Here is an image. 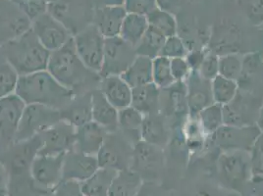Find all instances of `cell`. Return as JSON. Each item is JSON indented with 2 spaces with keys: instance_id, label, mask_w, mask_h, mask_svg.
I'll return each mask as SVG.
<instances>
[{
  "instance_id": "6da1fadb",
  "label": "cell",
  "mask_w": 263,
  "mask_h": 196,
  "mask_svg": "<svg viewBox=\"0 0 263 196\" xmlns=\"http://www.w3.org/2000/svg\"><path fill=\"white\" fill-rule=\"evenodd\" d=\"M46 70L75 95L99 89L101 82L100 74L90 70L79 57L73 37L51 52Z\"/></svg>"
},
{
  "instance_id": "7a4b0ae2",
  "label": "cell",
  "mask_w": 263,
  "mask_h": 196,
  "mask_svg": "<svg viewBox=\"0 0 263 196\" xmlns=\"http://www.w3.org/2000/svg\"><path fill=\"white\" fill-rule=\"evenodd\" d=\"M15 94L28 104H41L54 109L64 108L75 95L47 71L19 76Z\"/></svg>"
},
{
  "instance_id": "3957f363",
  "label": "cell",
  "mask_w": 263,
  "mask_h": 196,
  "mask_svg": "<svg viewBox=\"0 0 263 196\" xmlns=\"http://www.w3.org/2000/svg\"><path fill=\"white\" fill-rule=\"evenodd\" d=\"M0 50L19 76L46 70L51 54L41 44L32 28L21 36L0 46Z\"/></svg>"
},
{
  "instance_id": "277c9868",
  "label": "cell",
  "mask_w": 263,
  "mask_h": 196,
  "mask_svg": "<svg viewBox=\"0 0 263 196\" xmlns=\"http://www.w3.org/2000/svg\"><path fill=\"white\" fill-rule=\"evenodd\" d=\"M216 175L221 186L240 194L242 186L252 175L251 153L220 152L216 160Z\"/></svg>"
},
{
  "instance_id": "5b68a950",
  "label": "cell",
  "mask_w": 263,
  "mask_h": 196,
  "mask_svg": "<svg viewBox=\"0 0 263 196\" xmlns=\"http://www.w3.org/2000/svg\"><path fill=\"white\" fill-rule=\"evenodd\" d=\"M95 9L91 0H57L47 6V12L73 36L92 24Z\"/></svg>"
},
{
  "instance_id": "8992f818",
  "label": "cell",
  "mask_w": 263,
  "mask_h": 196,
  "mask_svg": "<svg viewBox=\"0 0 263 196\" xmlns=\"http://www.w3.org/2000/svg\"><path fill=\"white\" fill-rule=\"evenodd\" d=\"M262 131L256 125L236 127L223 125L219 130L208 136L206 145H211L220 152H251L257 138Z\"/></svg>"
},
{
  "instance_id": "52a82bcc",
  "label": "cell",
  "mask_w": 263,
  "mask_h": 196,
  "mask_svg": "<svg viewBox=\"0 0 263 196\" xmlns=\"http://www.w3.org/2000/svg\"><path fill=\"white\" fill-rule=\"evenodd\" d=\"M61 121L59 110L41 104L25 105L20 117L16 142L34 138Z\"/></svg>"
},
{
  "instance_id": "ba28073f",
  "label": "cell",
  "mask_w": 263,
  "mask_h": 196,
  "mask_svg": "<svg viewBox=\"0 0 263 196\" xmlns=\"http://www.w3.org/2000/svg\"><path fill=\"white\" fill-rule=\"evenodd\" d=\"M134 144L118 131L108 132L97 155L99 168L120 172L131 168Z\"/></svg>"
},
{
  "instance_id": "9c48e42d",
  "label": "cell",
  "mask_w": 263,
  "mask_h": 196,
  "mask_svg": "<svg viewBox=\"0 0 263 196\" xmlns=\"http://www.w3.org/2000/svg\"><path fill=\"white\" fill-rule=\"evenodd\" d=\"M42 148V140L36 135L30 140L15 142L0 156V163L9 175L30 174L34 159Z\"/></svg>"
},
{
  "instance_id": "30bf717a",
  "label": "cell",
  "mask_w": 263,
  "mask_h": 196,
  "mask_svg": "<svg viewBox=\"0 0 263 196\" xmlns=\"http://www.w3.org/2000/svg\"><path fill=\"white\" fill-rule=\"evenodd\" d=\"M160 113L168 121L172 131L181 129L189 118L185 82L160 88Z\"/></svg>"
},
{
  "instance_id": "8fae6325",
  "label": "cell",
  "mask_w": 263,
  "mask_h": 196,
  "mask_svg": "<svg viewBox=\"0 0 263 196\" xmlns=\"http://www.w3.org/2000/svg\"><path fill=\"white\" fill-rule=\"evenodd\" d=\"M136 48L120 35L105 38L100 76H121L137 57Z\"/></svg>"
},
{
  "instance_id": "7c38bea8",
  "label": "cell",
  "mask_w": 263,
  "mask_h": 196,
  "mask_svg": "<svg viewBox=\"0 0 263 196\" xmlns=\"http://www.w3.org/2000/svg\"><path fill=\"white\" fill-rule=\"evenodd\" d=\"M262 101L256 94L239 89L236 97L223 106L224 125L236 127L255 125Z\"/></svg>"
},
{
  "instance_id": "4fadbf2b",
  "label": "cell",
  "mask_w": 263,
  "mask_h": 196,
  "mask_svg": "<svg viewBox=\"0 0 263 196\" xmlns=\"http://www.w3.org/2000/svg\"><path fill=\"white\" fill-rule=\"evenodd\" d=\"M164 163V149L143 141L134 145L130 169L140 174L143 182L157 180L163 171Z\"/></svg>"
},
{
  "instance_id": "5bb4252c",
  "label": "cell",
  "mask_w": 263,
  "mask_h": 196,
  "mask_svg": "<svg viewBox=\"0 0 263 196\" xmlns=\"http://www.w3.org/2000/svg\"><path fill=\"white\" fill-rule=\"evenodd\" d=\"M79 57L90 70L100 73L103 62L105 37L91 24L73 36Z\"/></svg>"
},
{
  "instance_id": "9a60e30c",
  "label": "cell",
  "mask_w": 263,
  "mask_h": 196,
  "mask_svg": "<svg viewBox=\"0 0 263 196\" xmlns=\"http://www.w3.org/2000/svg\"><path fill=\"white\" fill-rule=\"evenodd\" d=\"M25 103L15 93L0 99V156L14 142Z\"/></svg>"
},
{
  "instance_id": "2e32d148",
  "label": "cell",
  "mask_w": 263,
  "mask_h": 196,
  "mask_svg": "<svg viewBox=\"0 0 263 196\" xmlns=\"http://www.w3.org/2000/svg\"><path fill=\"white\" fill-rule=\"evenodd\" d=\"M32 23L13 0L0 1V46L28 32Z\"/></svg>"
},
{
  "instance_id": "e0dca14e",
  "label": "cell",
  "mask_w": 263,
  "mask_h": 196,
  "mask_svg": "<svg viewBox=\"0 0 263 196\" xmlns=\"http://www.w3.org/2000/svg\"><path fill=\"white\" fill-rule=\"evenodd\" d=\"M32 30L41 44L50 52L61 48L73 37L64 25L56 20L48 12L33 20Z\"/></svg>"
},
{
  "instance_id": "ac0fdd59",
  "label": "cell",
  "mask_w": 263,
  "mask_h": 196,
  "mask_svg": "<svg viewBox=\"0 0 263 196\" xmlns=\"http://www.w3.org/2000/svg\"><path fill=\"white\" fill-rule=\"evenodd\" d=\"M76 128L64 121L39 134L42 140V148L39 155H59L74 149Z\"/></svg>"
},
{
  "instance_id": "d6986e66",
  "label": "cell",
  "mask_w": 263,
  "mask_h": 196,
  "mask_svg": "<svg viewBox=\"0 0 263 196\" xmlns=\"http://www.w3.org/2000/svg\"><path fill=\"white\" fill-rule=\"evenodd\" d=\"M189 118L197 119L199 113L212 103L211 81L205 80L197 71H192L185 81Z\"/></svg>"
},
{
  "instance_id": "ffe728a7",
  "label": "cell",
  "mask_w": 263,
  "mask_h": 196,
  "mask_svg": "<svg viewBox=\"0 0 263 196\" xmlns=\"http://www.w3.org/2000/svg\"><path fill=\"white\" fill-rule=\"evenodd\" d=\"M64 155H37L31 168L32 178L39 185L53 189L62 181Z\"/></svg>"
},
{
  "instance_id": "44dd1931",
  "label": "cell",
  "mask_w": 263,
  "mask_h": 196,
  "mask_svg": "<svg viewBox=\"0 0 263 196\" xmlns=\"http://www.w3.org/2000/svg\"><path fill=\"white\" fill-rule=\"evenodd\" d=\"M99 168L97 156L72 149L64 155L62 180L83 183L95 174Z\"/></svg>"
},
{
  "instance_id": "7402d4cb",
  "label": "cell",
  "mask_w": 263,
  "mask_h": 196,
  "mask_svg": "<svg viewBox=\"0 0 263 196\" xmlns=\"http://www.w3.org/2000/svg\"><path fill=\"white\" fill-rule=\"evenodd\" d=\"M241 31L238 27L229 23H222L214 29L209 40V51L218 56L240 53Z\"/></svg>"
},
{
  "instance_id": "603a6c76",
  "label": "cell",
  "mask_w": 263,
  "mask_h": 196,
  "mask_svg": "<svg viewBox=\"0 0 263 196\" xmlns=\"http://www.w3.org/2000/svg\"><path fill=\"white\" fill-rule=\"evenodd\" d=\"M171 140L172 129L160 112L143 116L142 141L164 149Z\"/></svg>"
},
{
  "instance_id": "cb8c5ba5",
  "label": "cell",
  "mask_w": 263,
  "mask_h": 196,
  "mask_svg": "<svg viewBox=\"0 0 263 196\" xmlns=\"http://www.w3.org/2000/svg\"><path fill=\"white\" fill-rule=\"evenodd\" d=\"M108 131L99 124L90 121L76 128L74 149L80 152L97 156Z\"/></svg>"
},
{
  "instance_id": "d4e9b609",
  "label": "cell",
  "mask_w": 263,
  "mask_h": 196,
  "mask_svg": "<svg viewBox=\"0 0 263 196\" xmlns=\"http://www.w3.org/2000/svg\"><path fill=\"white\" fill-rule=\"evenodd\" d=\"M126 15L124 6L99 7L95 9L92 24L105 38L118 36Z\"/></svg>"
},
{
  "instance_id": "484cf974",
  "label": "cell",
  "mask_w": 263,
  "mask_h": 196,
  "mask_svg": "<svg viewBox=\"0 0 263 196\" xmlns=\"http://www.w3.org/2000/svg\"><path fill=\"white\" fill-rule=\"evenodd\" d=\"M91 94L92 92L74 95L65 107L60 110L61 120L74 128L81 127L92 121Z\"/></svg>"
},
{
  "instance_id": "4316f807",
  "label": "cell",
  "mask_w": 263,
  "mask_h": 196,
  "mask_svg": "<svg viewBox=\"0 0 263 196\" xmlns=\"http://www.w3.org/2000/svg\"><path fill=\"white\" fill-rule=\"evenodd\" d=\"M99 90L118 111L131 106L132 87L122 76H101Z\"/></svg>"
},
{
  "instance_id": "83f0119b",
  "label": "cell",
  "mask_w": 263,
  "mask_h": 196,
  "mask_svg": "<svg viewBox=\"0 0 263 196\" xmlns=\"http://www.w3.org/2000/svg\"><path fill=\"white\" fill-rule=\"evenodd\" d=\"M91 104L92 121L108 132L117 131L119 111L110 103L99 88L92 91Z\"/></svg>"
},
{
  "instance_id": "f1b7e54d",
  "label": "cell",
  "mask_w": 263,
  "mask_h": 196,
  "mask_svg": "<svg viewBox=\"0 0 263 196\" xmlns=\"http://www.w3.org/2000/svg\"><path fill=\"white\" fill-rule=\"evenodd\" d=\"M131 106L143 116L160 112V88L154 83L132 88Z\"/></svg>"
},
{
  "instance_id": "f546056e",
  "label": "cell",
  "mask_w": 263,
  "mask_h": 196,
  "mask_svg": "<svg viewBox=\"0 0 263 196\" xmlns=\"http://www.w3.org/2000/svg\"><path fill=\"white\" fill-rule=\"evenodd\" d=\"M263 76V57L260 52H252L243 55L242 70L238 80L239 89L253 92V88L257 86V82Z\"/></svg>"
},
{
  "instance_id": "4dcf8cb0",
  "label": "cell",
  "mask_w": 263,
  "mask_h": 196,
  "mask_svg": "<svg viewBox=\"0 0 263 196\" xmlns=\"http://www.w3.org/2000/svg\"><path fill=\"white\" fill-rule=\"evenodd\" d=\"M7 196H53V189L39 185L30 174L9 175Z\"/></svg>"
},
{
  "instance_id": "1f68e13d",
  "label": "cell",
  "mask_w": 263,
  "mask_h": 196,
  "mask_svg": "<svg viewBox=\"0 0 263 196\" xmlns=\"http://www.w3.org/2000/svg\"><path fill=\"white\" fill-rule=\"evenodd\" d=\"M143 122V114L129 106L119 110L117 131L135 145L142 141Z\"/></svg>"
},
{
  "instance_id": "d6a6232c",
  "label": "cell",
  "mask_w": 263,
  "mask_h": 196,
  "mask_svg": "<svg viewBox=\"0 0 263 196\" xmlns=\"http://www.w3.org/2000/svg\"><path fill=\"white\" fill-rule=\"evenodd\" d=\"M153 60L148 57L138 55L131 66L121 75L122 79L132 88L154 83Z\"/></svg>"
},
{
  "instance_id": "836d02e7",
  "label": "cell",
  "mask_w": 263,
  "mask_h": 196,
  "mask_svg": "<svg viewBox=\"0 0 263 196\" xmlns=\"http://www.w3.org/2000/svg\"><path fill=\"white\" fill-rule=\"evenodd\" d=\"M143 184L142 177L131 169L117 172L107 196H136Z\"/></svg>"
},
{
  "instance_id": "e575fe53",
  "label": "cell",
  "mask_w": 263,
  "mask_h": 196,
  "mask_svg": "<svg viewBox=\"0 0 263 196\" xmlns=\"http://www.w3.org/2000/svg\"><path fill=\"white\" fill-rule=\"evenodd\" d=\"M116 171L99 168L95 174L82 183V189L86 196H107Z\"/></svg>"
},
{
  "instance_id": "d590c367",
  "label": "cell",
  "mask_w": 263,
  "mask_h": 196,
  "mask_svg": "<svg viewBox=\"0 0 263 196\" xmlns=\"http://www.w3.org/2000/svg\"><path fill=\"white\" fill-rule=\"evenodd\" d=\"M148 29V21L145 16L127 13L121 28L120 36L136 47Z\"/></svg>"
},
{
  "instance_id": "8d00e7d4",
  "label": "cell",
  "mask_w": 263,
  "mask_h": 196,
  "mask_svg": "<svg viewBox=\"0 0 263 196\" xmlns=\"http://www.w3.org/2000/svg\"><path fill=\"white\" fill-rule=\"evenodd\" d=\"M183 135L186 149L191 154L200 152L206 145L208 136L202 130L197 119H190L185 122L183 128Z\"/></svg>"
},
{
  "instance_id": "74e56055",
  "label": "cell",
  "mask_w": 263,
  "mask_h": 196,
  "mask_svg": "<svg viewBox=\"0 0 263 196\" xmlns=\"http://www.w3.org/2000/svg\"><path fill=\"white\" fill-rule=\"evenodd\" d=\"M166 37L161 33L148 26L147 31L144 33L143 38L135 47L137 55L145 56L151 59L158 57L164 45Z\"/></svg>"
},
{
  "instance_id": "f35d334b",
  "label": "cell",
  "mask_w": 263,
  "mask_h": 196,
  "mask_svg": "<svg viewBox=\"0 0 263 196\" xmlns=\"http://www.w3.org/2000/svg\"><path fill=\"white\" fill-rule=\"evenodd\" d=\"M211 90L214 103L224 106L236 97L239 91V85L236 81L218 75L211 81Z\"/></svg>"
},
{
  "instance_id": "ab89813d",
  "label": "cell",
  "mask_w": 263,
  "mask_h": 196,
  "mask_svg": "<svg viewBox=\"0 0 263 196\" xmlns=\"http://www.w3.org/2000/svg\"><path fill=\"white\" fill-rule=\"evenodd\" d=\"M146 18L148 26L162 33L166 38L178 34V23L172 13L157 7Z\"/></svg>"
},
{
  "instance_id": "60d3db41",
  "label": "cell",
  "mask_w": 263,
  "mask_h": 196,
  "mask_svg": "<svg viewBox=\"0 0 263 196\" xmlns=\"http://www.w3.org/2000/svg\"><path fill=\"white\" fill-rule=\"evenodd\" d=\"M197 120L200 123L206 136L213 134L224 125L223 106L217 103H212L199 113Z\"/></svg>"
},
{
  "instance_id": "b9f144b4",
  "label": "cell",
  "mask_w": 263,
  "mask_h": 196,
  "mask_svg": "<svg viewBox=\"0 0 263 196\" xmlns=\"http://www.w3.org/2000/svg\"><path fill=\"white\" fill-rule=\"evenodd\" d=\"M19 75L0 50V99L15 93Z\"/></svg>"
},
{
  "instance_id": "7bdbcfd3",
  "label": "cell",
  "mask_w": 263,
  "mask_h": 196,
  "mask_svg": "<svg viewBox=\"0 0 263 196\" xmlns=\"http://www.w3.org/2000/svg\"><path fill=\"white\" fill-rule=\"evenodd\" d=\"M242 61L243 55L241 53H230L219 56L218 71L220 76L238 82L242 70Z\"/></svg>"
},
{
  "instance_id": "ee69618b",
  "label": "cell",
  "mask_w": 263,
  "mask_h": 196,
  "mask_svg": "<svg viewBox=\"0 0 263 196\" xmlns=\"http://www.w3.org/2000/svg\"><path fill=\"white\" fill-rule=\"evenodd\" d=\"M154 83L159 88H166L172 86L175 80L171 73L170 59L164 56H158L153 60Z\"/></svg>"
},
{
  "instance_id": "f6af8a7d",
  "label": "cell",
  "mask_w": 263,
  "mask_h": 196,
  "mask_svg": "<svg viewBox=\"0 0 263 196\" xmlns=\"http://www.w3.org/2000/svg\"><path fill=\"white\" fill-rule=\"evenodd\" d=\"M243 16L252 26L260 27L263 23V0H237Z\"/></svg>"
},
{
  "instance_id": "bcb514c9",
  "label": "cell",
  "mask_w": 263,
  "mask_h": 196,
  "mask_svg": "<svg viewBox=\"0 0 263 196\" xmlns=\"http://www.w3.org/2000/svg\"><path fill=\"white\" fill-rule=\"evenodd\" d=\"M187 52L189 49L186 43L181 36L176 34L166 38L159 56H164L169 59L180 57L185 58Z\"/></svg>"
},
{
  "instance_id": "7dc6e473",
  "label": "cell",
  "mask_w": 263,
  "mask_h": 196,
  "mask_svg": "<svg viewBox=\"0 0 263 196\" xmlns=\"http://www.w3.org/2000/svg\"><path fill=\"white\" fill-rule=\"evenodd\" d=\"M218 68H219V56L209 51L208 49V53L205 55L197 72L203 79L212 81L213 79H215L219 75Z\"/></svg>"
},
{
  "instance_id": "c3c4849f",
  "label": "cell",
  "mask_w": 263,
  "mask_h": 196,
  "mask_svg": "<svg viewBox=\"0 0 263 196\" xmlns=\"http://www.w3.org/2000/svg\"><path fill=\"white\" fill-rule=\"evenodd\" d=\"M123 6L129 14H137L145 17L158 7L156 0H125Z\"/></svg>"
},
{
  "instance_id": "681fc988",
  "label": "cell",
  "mask_w": 263,
  "mask_h": 196,
  "mask_svg": "<svg viewBox=\"0 0 263 196\" xmlns=\"http://www.w3.org/2000/svg\"><path fill=\"white\" fill-rule=\"evenodd\" d=\"M53 196H86L82 189V183L62 180L53 188Z\"/></svg>"
},
{
  "instance_id": "f907efd6",
  "label": "cell",
  "mask_w": 263,
  "mask_h": 196,
  "mask_svg": "<svg viewBox=\"0 0 263 196\" xmlns=\"http://www.w3.org/2000/svg\"><path fill=\"white\" fill-rule=\"evenodd\" d=\"M250 153L252 174H263V132L257 138Z\"/></svg>"
},
{
  "instance_id": "816d5d0a",
  "label": "cell",
  "mask_w": 263,
  "mask_h": 196,
  "mask_svg": "<svg viewBox=\"0 0 263 196\" xmlns=\"http://www.w3.org/2000/svg\"><path fill=\"white\" fill-rule=\"evenodd\" d=\"M240 196H263V174H252L242 186Z\"/></svg>"
},
{
  "instance_id": "f5cc1de1",
  "label": "cell",
  "mask_w": 263,
  "mask_h": 196,
  "mask_svg": "<svg viewBox=\"0 0 263 196\" xmlns=\"http://www.w3.org/2000/svg\"><path fill=\"white\" fill-rule=\"evenodd\" d=\"M171 73L175 82H185L191 74L192 70L186 62V58H173L170 59Z\"/></svg>"
},
{
  "instance_id": "db71d44e",
  "label": "cell",
  "mask_w": 263,
  "mask_h": 196,
  "mask_svg": "<svg viewBox=\"0 0 263 196\" xmlns=\"http://www.w3.org/2000/svg\"><path fill=\"white\" fill-rule=\"evenodd\" d=\"M196 196H240V194L237 192L228 190L220 185L204 184V185L198 186Z\"/></svg>"
},
{
  "instance_id": "11a10c76",
  "label": "cell",
  "mask_w": 263,
  "mask_h": 196,
  "mask_svg": "<svg viewBox=\"0 0 263 196\" xmlns=\"http://www.w3.org/2000/svg\"><path fill=\"white\" fill-rule=\"evenodd\" d=\"M206 53H208V49L189 50L185 58L192 71H198Z\"/></svg>"
},
{
  "instance_id": "9f6ffc18",
  "label": "cell",
  "mask_w": 263,
  "mask_h": 196,
  "mask_svg": "<svg viewBox=\"0 0 263 196\" xmlns=\"http://www.w3.org/2000/svg\"><path fill=\"white\" fill-rule=\"evenodd\" d=\"M182 1L183 0H156V3L158 8L173 14L177 9H179Z\"/></svg>"
},
{
  "instance_id": "6f0895ef",
  "label": "cell",
  "mask_w": 263,
  "mask_h": 196,
  "mask_svg": "<svg viewBox=\"0 0 263 196\" xmlns=\"http://www.w3.org/2000/svg\"><path fill=\"white\" fill-rule=\"evenodd\" d=\"M8 174L4 166L0 163V196H7Z\"/></svg>"
},
{
  "instance_id": "680465c9",
  "label": "cell",
  "mask_w": 263,
  "mask_h": 196,
  "mask_svg": "<svg viewBox=\"0 0 263 196\" xmlns=\"http://www.w3.org/2000/svg\"><path fill=\"white\" fill-rule=\"evenodd\" d=\"M125 0H91L95 8L108 6H123Z\"/></svg>"
},
{
  "instance_id": "91938a15",
  "label": "cell",
  "mask_w": 263,
  "mask_h": 196,
  "mask_svg": "<svg viewBox=\"0 0 263 196\" xmlns=\"http://www.w3.org/2000/svg\"><path fill=\"white\" fill-rule=\"evenodd\" d=\"M255 125L263 132V101L261 103V106L259 108V111H258V115H257V119H256Z\"/></svg>"
},
{
  "instance_id": "94428289",
  "label": "cell",
  "mask_w": 263,
  "mask_h": 196,
  "mask_svg": "<svg viewBox=\"0 0 263 196\" xmlns=\"http://www.w3.org/2000/svg\"><path fill=\"white\" fill-rule=\"evenodd\" d=\"M260 28H262V30H263V23H262V25H261V26H260Z\"/></svg>"
},
{
  "instance_id": "6125c7cd",
  "label": "cell",
  "mask_w": 263,
  "mask_h": 196,
  "mask_svg": "<svg viewBox=\"0 0 263 196\" xmlns=\"http://www.w3.org/2000/svg\"><path fill=\"white\" fill-rule=\"evenodd\" d=\"M0 1H5V0H0Z\"/></svg>"
},
{
  "instance_id": "be15d7a7",
  "label": "cell",
  "mask_w": 263,
  "mask_h": 196,
  "mask_svg": "<svg viewBox=\"0 0 263 196\" xmlns=\"http://www.w3.org/2000/svg\"><path fill=\"white\" fill-rule=\"evenodd\" d=\"M262 57H263V54H262Z\"/></svg>"
}]
</instances>
